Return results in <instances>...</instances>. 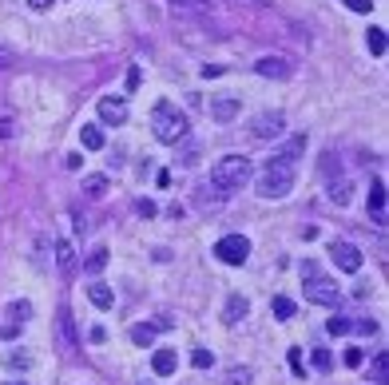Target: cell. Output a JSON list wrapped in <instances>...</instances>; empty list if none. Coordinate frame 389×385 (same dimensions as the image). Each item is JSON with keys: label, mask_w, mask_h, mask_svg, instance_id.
I'll return each instance as SVG.
<instances>
[{"label": "cell", "mask_w": 389, "mask_h": 385, "mask_svg": "<svg viewBox=\"0 0 389 385\" xmlns=\"http://www.w3.org/2000/svg\"><path fill=\"white\" fill-rule=\"evenodd\" d=\"M306 151V139H294L286 144L282 151H275V159L266 163V171L259 175V195L262 199H282V195H290L294 179H298V155Z\"/></svg>", "instance_id": "6da1fadb"}, {"label": "cell", "mask_w": 389, "mask_h": 385, "mask_svg": "<svg viewBox=\"0 0 389 385\" xmlns=\"http://www.w3.org/2000/svg\"><path fill=\"white\" fill-rule=\"evenodd\" d=\"M151 131H155L159 144H179V139H187L191 124H187V115L179 112L171 99H159L155 112H151Z\"/></svg>", "instance_id": "7a4b0ae2"}, {"label": "cell", "mask_w": 389, "mask_h": 385, "mask_svg": "<svg viewBox=\"0 0 389 385\" xmlns=\"http://www.w3.org/2000/svg\"><path fill=\"white\" fill-rule=\"evenodd\" d=\"M246 183H250V159L246 155H223V159L211 167V187L215 191H243Z\"/></svg>", "instance_id": "3957f363"}, {"label": "cell", "mask_w": 389, "mask_h": 385, "mask_svg": "<svg viewBox=\"0 0 389 385\" xmlns=\"http://www.w3.org/2000/svg\"><path fill=\"white\" fill-rule=\"evenodd\" d=\"M302 290H306L310 302H318V306H338L341 302L338 282H334V278H326L314 262H306V266H302Z\"/></svg>", "instance_id": "277c9868"}, {"label": "cell", "mask_w": 389, "mask_h": 385, "mask_svg": "<svg viewBox=\"0 0 389 385\" xmlns=\"http://www.w3.org/2000/svg\"><path fill=\"white\" fill-rule=\"evenodd\" d=\"M215 258L227 262V266H243L246 258H250V239H243V235H223V239L215 242Z\"/></svg>", "instance_id": "5b68a950"}, {"label": "cell", "mask_w": 389, "mask_h": 385, "mask_svg": "<svg viewBox=\"0 0 389 385\" xmlns=\"http://www.w3.org/2000/svg\"><path fill=\"white\" fill-rule=\"evenodd\" d=\"M282 131H286V115L282 112H262V115H255V124H250V135L262 139V144H266V139H278Z\"/></svg>", "instance_id": "8992f818"}, {"label": "cell", "mask_w": 389, "mask_h": 385, "mask_svg": "<svg viewBox=\"0 0 389 385\" xmlns=\"http://www.w3.org/2000/svg\"><path fill=\"white\" fill-rule=\"evenodd\" d=\"M330 258H334L338 270H346V274L361 270V250H357L354 242H330Z\"/></svg>", "instance_id": "52a82bcc"}, {"label": "cell", "mask_w": 389, "mask_h": 385, "mask_svg": "<svg viewBox=\"0 0 389 385\" xmlns=\"http://www.w3.org/2000/svg\"><path fill=\"white\" fill-rule=\"evenodd\" d=\"M99 119L103 124H128V99H119V96H103L99 99Z\"/></svg>", "instance_id": "ba28073f"}, {"label": "cell", "mask_w": 389, "mask_h": 385, "mask_svg": "<svg viewBox=\"0 0 389 385\" xmlns=\"http://www.w3.org/2000/svg\"><path fill=\"white\" fill-rule=\"evenodd\" d=\"M255 72L266 76V80H286V76H290V60H282V56H262L259 64H255Z\"/></svg>", "instance_id": "9c48e42d"}, {"label": "cell", "mask_w": 389, "mask_h": 385, "mask_svg": "<svg viewBox=\"0 0 389 385\" xmlns=\"http://www.w3.org/2000/svg\"><path fill=\"white\" fill-rule=\"evenodd\" d=\"M239 115V99L235 96H215L211 99V119H219V124H230Z\"/></svg>", "instance_id": "30bf717a"}, {"label": "cell", "mask_w": 389, "mask_h": 385, "mask_svg": "<svg viewBox=\"0 0 389 385\" xmlns=\"http://www.w3.org/2000/svg\"><path fill=\"white\" fill-rule=\"evenodd\" d=\"M151 369L159 373V377H171L179 369V353L175 350H155V357H151Z\"/></svg>", "instance_id": "8fae6325"}, {"label": "cell", "mask_w": 389, "mask_h": 385, "mask_svg": "<svg viewBox=\"0 0 389 385\" xmlns=\"http://www.w3.org/2000/svg\"><path fill=\"white\" fill-rule=\"evenodd\" d=\"M246 310H250V306H246L243 294H230V298H227V310H223V322H227V326H239V322L246 318Z\"/></svg>", "instance_id": "7c38bea8"}, {"label": "cell", "mask_w": 389, "mask_h": 385, "mask_svg": "<svg viewBox=\"0 0 389 385\" xmlns=\"http://www.w3.org/2000/svg\"><path fill=\"white\" fill-rule=\"evenodd\" d=\"M88 298H92L96 310H112V302H115L112 286H103V282H92V286H88Z\"/></svg>", "instance_id": "4fadbf2b"}, {"label": "cell", "mask_w": 389, "mask_h": 385, "mask_svg": "<svg viewBox=\"0 0 389 385\" xmlns=\"http://www.w3.org/2000/svg\"><path fill=\"white\" fill-rule=\"evenodd\" d=\"M56 266H60L64 274L76 270V250H72V246H68L64 239H56Z\"/></svg>", "instance_id": "5bb4252c"}, {"label": "cell", "mask_w": 389, "mask_h": 385, "mask_svg": "<svg viewBox=\"0 0 389 385\" xmlns=\"http://www.w3.org/2000/svg\"><path fill=\"white\" fill-rule=\"evenodd\" d=\"M80 144L88 147V151H99V147H103V131H99L96 124H83L80 128Z\"/></svg>", "instance_id": "9a60e30c"}, {"label": "cell", "mask_w": 389, "mask_h": 385, "mask_svg": "<svg viewBox=\"0 0 389 385\" xmlns=\"http://www.w3.org/2000/svg\"><path fill=\"white\" fill-rule=\"evenodd\" d=\"M370 207H373V215H377V223H381V219H386V183H381V179L373 183V191H370Z\"/></svg>", "instance_id": "2e32d148"}, {"label": "cell", "mask_w": 389, "mask_h": 385, "mask_svg": "<svg viewBox=\"0 0 389 385\" xmlns=\"http://www.w3.org/2000/svg\"><path fill=\"white\" fill-rule=\"evenodd\" d=\"M350 199H354V187H350L346 179H341V183H334V187H330V203H338V207H346Z\"/></svg>", "instance_id": "e0dca14e"}, {"label": "cell", "mask_w": 389, "mask_h": 385, "mask_svg": "<svg viewBox=\"0 0 389 385\" xmlns=\"http://www.w3.org/2000/svg\"><path fill=\"white\" fill-rule=\"evenodd\" d=\"M366 44H370L373 56H386V28H370L366 32Z\"/></svg>", "instance_id": "ac0fdd59"}, {"label": "cell", "mask_w": 389, "mask_h": 385, "mask_svg": "<svg viewBox=\"0 0 389 385\" xmlns=\"http://www.w3.org/2000/svg\"><path fill=\"white\" fill-rule=\"evenodd\" d=\"M373 382L377 385L389 382V353H377V357H373Z\"/></svg>", "instance_id": "d6986e66"}, {"label": "cell", "mask_w": 389, "mask_h": 385, "mask_svg": "<svg viewBox=\"0 0 389 385\" xmlns=\"http://www.w3.org/2000/svg\"><path fill=\"white\" fill-rule=\"evenodd\" d=\"M4 366L8 369H28L32 366V357H28V350H12V353H4Z\"/></svg>", "instance_id": "ffe728a7"}, {"label": "cell", "mask_w": 389, "mask_h": 385, "mask_svg": "<svg viewBox=\"0 0 389 385\" xmlns=\"http://www.w3.org/2000/svg\"><path fill=\"white\" fill-rule=\"evenodd\" d=\"M155 334H159L155 326H135V330H131V342H135V346H151Z\"/></svg>", "instance_id": "44dd1931"}, {"label": "cell", "mask_w": 389, "mask_h": 385, "mask_svg": "<svg viewBox=\"0 0 389 385\" xmlns=\"http://www.w3.org/2000/svg\"><path fill=\"white\" fill-rule=\"evenodd\" d=\"M83 191L92 195V199H99V195L108 191V179H103V175H88V179H83Z\"/></svg>", "instance_id": "7402d4cb"}, {"label": "cell", "mask_w": 389, "mask_h": 385, "mask_svg": "<svg viewBox=\"0 0 389 385\" xmlns=\"http://www.w3.org/2000/svg\"><path fill=\"white\" fill-rule=\"evenodd\" d=\"M60 334H64L68 346H76V322H72V314H68V310H60Z\"/></svg>", "instance_id": "603a6c76"}, {"label": "cell", "mask_w": 389, "mask_h": 385, "mask_svg": "<svg viewBox=\"0 0 389 385\" xmlns=\"http://www.w3.org/2000/svg\"><path fill=\"white\" fill-rule=\"evenodd\" d=\"M326 330H330L334 337H346V334H350V318H341V314H334V318L326 322Z\"/></svg>", "instance_id": "cb8c5ba5"}, {"label": "cell", "mask_w": 389, "mask_h": 385, "mask_svg": "<svg viewBox=\"0 0 389 385\" xmlns=\"http://www.w3.org/2000/svg\"><path fill=\"white\" fill-rule=\"evenodd\" d=\"M103 266H108V250L99 246V250H92V258H88V274H99Z\"/></svg>", "instance_id": "d4e9b609"}, {"label": "cell", "mask_w": 389, "mask_h": 385, "mask_svg": "<svg viewBox=\"0 0 389 385\" xmlns=\"http://www.w3.org/2000/svg\"><path fill=\"white\" fill-rule=\"evenodd\" d=\"M270 310H275L278 318H294V302H290V298H282V294L270 302Z\"/></svg>", "instance_id": "484cf974"}, {"label": "cell", "mask_w": 389, "mask_h": 385, "mask_svg": "<svg viewBox=\"0 0 389 385\" xmlns=\"http://www.w3.org/2000/svg\"><path fill=\"white\" fill-rule=\"evenodd\" d=\"M314 369L330 373V369H334V353H330V350H314Z\"/></svg>", "instance_id": "4316f807"}, {"label": "cell", "mask_w": 389, "mask_h": 385, "mask_svg": "<svg viewBox=\"0 0 389 385\" xmlns=\"http://www.w3.org/2000/svg\"><path fill=\"white\" fill-rule=\"evenodd\" d=\"M227 385H250V369H246V366H235L227 373Z\"/></svg>", "instance_id": "83f0119b"}, {"label": "cell", "mask_w": 389, "mask_h": 385, "mask_svg": "<svg viewBox=\"0 0 389 385\" xmlns=\"http://www.w3.org/2000/svg\"><path fill=\"white\" fill-rule=\"evenodd\" d=\"M8 318H20V326H24V318H32V306L28 302H12L8 306Z\"/></svg>", "instance_id": "f1b7e54d"}, {"label": "cell", "mask_w": 389, "mask_h": 385, "mask_svg": "<svg viewBox=\"0 0 389 385\" xmlns=\"http://www.w3.org/2000/svg\"><path fill=\"white\" fill-rule=\"evenodd\" d=\"M341 362H346V366H350V369H357V366H361V362H366V353L357 350V346H350V350L341 353Z\"/></svg>", "instance_id": "f546056e"}, {"label": "cell", "mask_w": 389, "mask_h": 385, "mask_svg": "<svg viewBox=\"0 0 389 385\" xmlns=\"http://www.w3.org/2000/svg\"><path fill=\"white\" fill-rule=\"evenodd\" d=\"M211 362H215L211 350H194V353H191V366H194V369H207Z\"/></svg>", "instance_id": "4dcf8cb0"}, {"label": "cell", "mask_w": 389, "mask_h": 385, "mask_svg": "<svg viewBox=\"0 0 389 385\" xmlns=\"http://www.w3.org/2000/svg\"><path fill=\"white\" fill-rule=\"evenodd\" d=\"M341 4H346L350 12H361V17H366V12H373V0H341Z\"/></svg>", "instance_id": "1f68e13d"}, {"label": "cell", "mask_w": 389, "mask_h": 385, "mask_svg": "<svg viewBox=\"0 0 389 385\" xmlns=\"http://www.w3.org/2000/svg\"><path fill=\"white\" fill-rule=\"evenodd\" d=\"M175 8H191V12H199V8H211V0H175Z\"/></svg>", "instance_id": "d6a6232c"}, {"label": "cell", "mask_w": 389, "mask_h": 385, "mask_svg": "<svg viewBox=\"0 0 389 385\" xmlns=\"http://www.w3.org/2000/svg\"><path fill=\"white\" fill-rule=\"evenodd\" d=\"M350 330H357V334H377V322L366 318V322H357V326H350Z\"/></svg>", "instance_id": "836d02e7"}, {"label": "cell", "mask_w": 389, "mask_h": 385, "mask_svg": "<svg viewBox=\"0 0 389 385\" xmlns=\"http://www.w3.org/2000/svg\"><path fill=\"white\" fill-rule=\"evenodd\" d=\"M290 369L294 373H306V366H302V350H290Z\"/></svg>", "instance_id": "e575fe53"}, {"label": "cell", "mask_w": 389, "mask_h": 385, "mask_svg": "<svg viewBox=\"0 0 389 385\" xmlns=\"http://www.w3.org/2000/svg\"><path fill=\"white\" fill-rule=\"evenodd\" d=\"M17 64V52H8V48H0V68H12Z\"/></svg>", "instance_id": "d590c367"}, {"label": "cell", "mask_w": 389, "mask_h": 385, "mask_svg": "<svg viewBox=\"0 0 389 385\" xmlns=\"http://www.w3.org/2000/svg\"><path fill=\"white\" fill-rule=\"evenodd\" d=\"M28 4H32L36 12H48V8H52V4H56V0H28Z\"/></svg>", "instance_id": "8d00e7d4"}, {"label": "cell", "mask_w": 389, "mask_h": 385, "mask_svg": "<svg viewBox=\"0 0 389 385\" xmlns=\"http://www.w3.org/2000/svg\"><path fill=\"white\" fill-rule=\"evenodd\" d=\"M250 4H255V8H270V4H275V0H250Z\"/></svg>", "instance_id": "74e56055"}, {"label": "cell", "mask_w": 389, "mask_h": 385, "mask_svg": "<svg viewBox=\"0 0 389 385\" xmlns=\"http://www.w3.org/2000/svg\"><path fill=\"white\" fill-rule=\"evenodd\" d=\"M8 385H24V382H8Z\"/></svg>", "instance_id": "f35d334b"}]
</instances>
